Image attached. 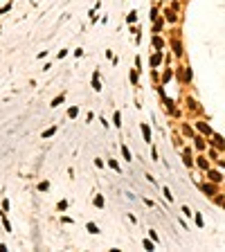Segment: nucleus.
I'll return each mask as SVG.
<instances>
[{
	"label": "nucleus",
	"mask_w": 225,
	"mask_h": 252,
	"mask_svg": "<svg viewBox=\"0 0 225 252\" xmlns=\"http://www.w3.org/2000/svg\"><path fill=\"white\" fill-rule=\"evenodd\" d=\"M164 198H167V200H171V198H174V196H171V191H169L167 187H164Z\"/></svg>",
	"instance_id": "nucleus-7"
},
{
	"label": "nucleus",
	"mask_w": 225,
	"mask_h": 252,
	"mask_svg": "<svg viewBox=\"0 0 225 252\" xmlns=\"http://www.w3.org/2000/svg\"><path fill=\"white\" fill-rule=\"evenodd\" d=\"M88 232H90V234H99V230H97L95 223H88Z\"/></svg>",
	"instance_id": "nucleus-3"
},
{
	"label": "nucleus",
	"mask_w": 225,
	"mask_h": 252,
	"mask_svg": "<svg viewBox=\"0 0 225 252\" xmlns=\"http://www.w3.org/2000/svg\"><path fill=\"white\" fill-rule=\"evenodd\" d=\"M2 223H5V230H7V232H11V223H9V219H7L5 214H2Z\"/></svg>",
	"instance_id": "nucleus-2"
},
{
	"label": "nucleus",
	"mask_w": 225,
	"mask_h": 252,
	"mask_svg": "<svg viewBox=\"0 0 225 252\" xmlns=\"http://www.w3.org/2000/svg\"><path fill=\"white\" fill-rule=\"evenodd\" d=\"M63 99H65V95H59V97H56V99H54V101H52V106H59V104H61V101H63Z\"/></svg>",
	"instance_id": "nucleus-4"
},
{
	"label": "nucleus",
	"mask_w": 225,
	"mask_h": 252,
	"mask_svg": "<svg viewBox=\"0 0 225 252\" xmlns=\"http://www.w3.org/2000/svg\"><path fill=\"white\" fill-rule=\"evenodd\" d=\"M137 20V11H131L128 14V23H135Z\"/></svg>",
	"instance_id": "nucleus-5"
},
{
	"label": "nucleus",
	"mask_w": 225,
	"mask_h": 252,
	"mask_svg": "<svg viewBox=\"0 0 225 252\" xmlns=\"http://www.w3.org/2000/svg\"><path fill=\"white\" fill-rule=\"evenodd\" d=\"M47 187H50V182H41V185H38V189H41V191H45Z\"/></svg>",
	"instance_id": "nucleus-8"
},
{
	"label": "nucleus",
	"mask_w": 225,
	"mask_h": 252,
	"mask_svg": "<svg viewBox=\"0 0 225 252\" xmlns=\"http://www.w3.org/2000/svg\"><path fill=\"white\" fill-rule=\"evenodd\" d=\"M50 135H54V128H47V131H43V137H50Z\"/></svg>",
	"instance_id": "nucleus-6"
},
{
	"label": "nucleus",
	"mask_w": 225,
	"mask_h": 252,
	"mask_svg": "<svg viewBox=\"0 0 225 252\" xmlns=\"http://www.w3.org/2000/svg\"><path fill=\"white\" fill-rule=\"evenodd\" d=\"M92 88H95V90H101V86H99V77H97V74L92 77Z\"/></svg>",
	"instance_id": "nucleus-1"
}]
</instances>
